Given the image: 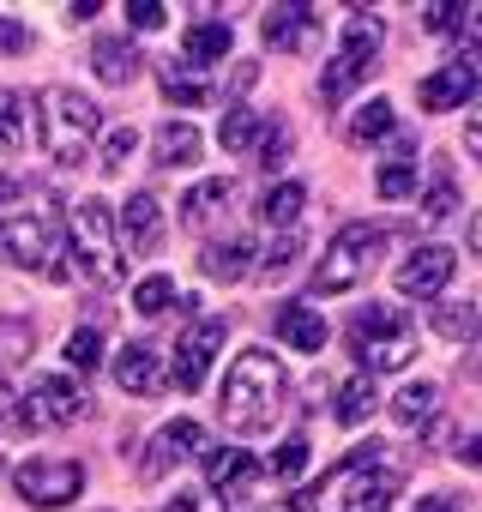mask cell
<instances>
[{
	"instance_id": "cell-40",
	"label": "cell",
	"mask_w": 482,
	"mask_h": 512,
	"mask_svg": "<svg viewBox=\"0 0 482 512\" xmlns=\"http://www.w3.org/2000/svg\"><path fill=\"white\" fill-rule=\"evenodd\" d=\"M272 470H278V476H290V482H296V476H302V470H308V440H302V434H290V440H284V446H278V458H272Z\"/></svg>"
},
{
	"instance_id": "cell-18",
	"label": "cell",
	"mask_w": 482,
	"mask_h": 512,
	"mask_svg": "<svg viewBox=\"0 0 482 512\" xmlns=\"http://www.w3.org/2000/svg\"><path fill=\"white\" fill-rule=\"evenodd\" d=\"M199 464H205V476H211L205 488H217L223 500H229V488H235V482H254V476H260L254 452H241V446H205V452H199Z\"/></svg>"
},
{
	"instance_id": "cell-47",
	"label": "cell",
	"mask_w": 482,
	"mask_h": 512,
	"mask_svg": "<svg viewBox=\"0 0 482 512\" xmlns=\"http://www.w3.org/2000/svg\"><path fill=\"white\" fill-rule=\"evenodd\" d=\"M416 512H464V494H452V488H440V494H428Z\"/></svg>"
},
{
	"instance_id": "cell-21",
	"label": "cell",
	"mask_w": 482,
	"mask_h": 512,
	"mask_svg": "<svg viewBox=\"0 0 482 512\" xmlns=\"http://www.w3.org/2000/svg\"><path fill=\"white\" fill-rule=\"evenodd\" d=\"M223 205H235V181H229V175H211V181H199V187L181 193V217H187V229H205L211 217H223Z\"/></svg>"
},
{
	"instance_id": "cell-45",
	"label": "cell",
	"mask_w": 482,
	"mask_h": 512,
	"mask_svg": "<svg viewBox=\"0 0 482 512\" xmlns=\"http://www.w3.org/2000/svg\"><path fill=\"white\" fill-rule=\"evenodd\" d=\"M25 49H31V31H25L19 19L0 13V55H25Z\"/></svg>"
},
{
	"instance_id": "cell-12",
	"label": "cell",
	"mask_w": 482,
	"mask_h": 512,
	"mask_svg": "<svg viewBox=\"0 0 482 512\" xmlns=\"http://www.w3.org/2000/svg\"><path fill=\"white\" fill-rule=\"evenodd\" d=\"M452 272H458V253L440 247V241H428V247H416V253H404V260H398L392 290L398 296H440L452 284Z\"/></svg>"
},
{
	"instance_id": "cell-16",
	"label": "cell",
	"mask_w": 482,
	"mask_h": 512,
	"mask_svg": "<svg viewBox=\"0 0 482 512\" xmlns=\"http://www.w3.org/2000/svg\"><path fill=\"white\" fill-rule=\"evenodd\" d=\"M115 235H121L127 253H157L163 247V205L151 193H133L121 205V217H115Z\"/></svg>"
},
{
	"instance_id": "cell-22",
	"label": "cell",
	"mask_w": 482,
	"mask_h": 512,
	"mask_svg": "<svg viewBox=\"0 0 482 512\" xmlns=\"http://www.w3.org/2000/svg\"><path fill=\"white\" fill-rule=\"evenodd\" d=\"M91 73H97L103 85H133V79H139V49H133L127 37H97Z\"/></svg>"
},
{
	"instance_id": "cell-5",
	"label": "cell",
	"mask_w": 482,
	"mask_h": 512,
	"mask_svg": "<svg viewBox=\"0 0 482 512\" xmlns=\"http://www.w3.org/2000/svg\"><path fill=\"white\" fill-rule=\"evenodd\" d=\"M350 350L362 362V374H398L416 362V326L398 314V308H362L350 320Z\"/></svg>"
},
{
	"instance_id": "cell-31",
	"label": "cell",
	"mask_w": 482,
	"mask_h": 512,
	"mask_svg": "<svg viewBox=\"0 0 482 512\" xmlns=\"http://www.w3.org/2000/svg\"><path fill=\"white\" fill-rule=\"evenodd\" d=\"M392 416H398L404 428H416V422L440 416V386H434V380H416V386H404V392L392 398Z\"/></svg>"
},
{
	"instance_id": "cell-26",
	"label": "cell",
	"mask_w": 482,
	"mask_h": 512,
	"mask_svg": "<svg viewBox=\"0 0 482 512\" xmlns=\"http://www.w3.org/2000/svg\"><path fill=\"white\" fill-rule=\"evenodd\" d=\"M302 205H308V187H302V181H278V187L260 199V223H272L278 235H290L296 217H302Z\"/></svg>"
},
{
	"instance_id": "cell-15",
	"label": "cell",
	"mask_w": 482,
	"mask_h": 512,
	"mask_svg": "<svg viewBox=\"0 0 482 512\" xmlns=\"http://www.w3.org/2000/svg\"><path fill=\"white\" fill-rule=\"evenodd\" d=\"M476 85H482V73H476V61L470 55H458V61H440L428 79H422V109L428 115H452V109H464L470 97H476Z\"/></svg>"
},
{
	"instance_id": "cell-33",
	"label": "cell",
	"mask_w": 482,
	"mask_h": 512,
	"mask_svg": "<svg viewBox=\"0 0 482 512\" xmlns=\"http://www.w3.org/2000/svg\"><path fill=\"white\" fill-rule=\"evenodd\" d=\"M374 187H380V199H410V193H416V163H410V145H404L392 163H380Z\"/></svg>"
},
{
	"instance_id": "cell-13",
	"label": "cell",
	"mask_w": 482,
	"mask_h": 512,
	"mask_svg": "<svg viewBox=\"0 0 482 512\" xmlns=\"http://www.w3.org/2000/svg\"><path fill=\"white\" fill-rule=\"evenodd\" d=\"M260 37L272 55H314L320 49V7H266Z\"/></svg>"
},
{
	"instance_id": "cell-6",
	"label": "cell",
	"mask_w": 482,
	"mask_h": 512,
	"mask_svg": "<svg viewBox=\"0 0 482 512\" xmlns=\"http://www.w3.org/2000/svg\"><path fill=\"white\" fill-rule=\"evenodd\" d=\"M380 55H386V19L380 13H368V7H356L350 13V25H344V43H338V61L320 73V97L326 103H344L374 67H380Z\"/></svg>"
},
{
	"instance_id": "cell-32",
	"label": "cell",
	"mask_w": 482,
	"mask_h": 512,
	"mask_svg": "<svg viewBox=\"0 0 482 512\" xmlns=\"http://www.w3.org/2000/svg\"><path fill=\"white\" fill-rule=\"evenodd\" d=\"M434 332L452 338V344H470L476 338V302H434Z\"/></svg>"
},
{
	"instance_id": "cell-8",
	"label": "cell",
	"mask_w": 482,
	"mask_h": 512,
	"mask_svg": "<svg viewBox=\"0 0 482 512\" xmlns=\"http://www.w3.org/2000/svg\"><path fill=\"white\" fill-rule=\"evenodd\" d=\"M332 494H338V512H392V494H398V470L362 446L338 476H332Z\"/></svg>"
},
{
	"instance_id": "cell-2",
	"label": "cell",
	"mask_w": 482,
	"mask_h": 512,
	"mask_svg": "<svg viewBox=\"0 0 482 512\" xmlns=\"http://www.w3.org/2000/svg\"><path fill=\"white\" fill-rule=\"evenodd\" d=\"M37 115H43V151H49L61 169H79V163L91 157L97 133H103V109H97L85 91L55 85V91L37 97Z\"/></svg>"
},
{
	"instance_id": "cell-37",
	"label": "cell",
	"mask_w": 482,
	"mask_h": 512,
	"mask_svg": "<svg viewBox=\"0 0 482 512\" xmlns=\"http://www.w3.org/2000/svg\"><path fill=\"white\" fill-rule=\"evenodd\" d=\"M67 362H73V368H97V362H103V326H79V332L67 338Z\"/></svg>"
},
{
	"instance_id": "cell-7",
	"label": "cell",
	"mask_w": 482,
	"mask_h": 512,
	"mask_svg": "<svg viewBox=\"0 0 482 512\" xmlns=\"http://www.w3.org/2000/svg\"><path fill=\"white\" fill-rule=\"evenodd\" d=\"M67 229H73V253H79V266L91 272V278H121V235H115V211H109V199H97V193H85L79 205H73V217H67Z\"/></svg>"
},
{
	"instance_id": "cell-44",
	"label": "cell",
	"mask_w": 482,
	"mask_h": 512,
	"mask_svg": "<svg viewBox=\"0 0 482 512\" xmlns=\"http://www.w3.org/2000/svg\"><path fill=\"white\" fill-rule=\"evenodd\" d=\"M169 512H229V500L217 488H193V494H175Z\"/></svg>"
},
{
	"instance_id": "cell-41",
	"label": "cell",
	"mask_w": 482,
	"mask_h": 512,
	"mask_svg": "<svg viewBox=\"0 0 482 512\" xmlns=\"http://www.w3.org/2000/svg\"><path fill=\"white\" fill-rule=\"evenodd\" d=\"M19 121H25V97L0 91V145H19Z\"/></svg>"
},
{
	"instance_id": "cell-49",
	"label": "cell",
	"mask_w": 482,
	"mask_h": 512,
	"mask_svg": "<svg viewBox=\"0 0 482 512\" xmlns=\"http://www.w3.org/2000/svg\"><path fill=\"white\" fill-rule=\"evenodd\" d=\"M266 512H314V506H308V494H296V500H278V506H266Z\"/></svg>"
},
{
	"instance_id": "cell-11",
	"label": "cell",
	"mask_w": 482,
	"mask_h": 512,
	"mask_svg": "<svg viewBox=\"0 0 482 512\" xmlns=\"http://www.w3.org/2000/svg\"><path fill=\"white\" fill-rule=\"evenodd\" d=\"M13 488L31 500V506H73L85 494V470L73 458H25L13 470Z\"/></svg>"
},
{
	"instance_id": "cell-39",
	"label": "cell",
	"mask_w": 482,
	"mask_h": 512,
	"mask_svg": "<svg viewBox=\"0 0 482 512\" xmlns=\"http://www.w3.org/2000/svg\"><path fill=\"white\" fill-rule=\"evenodd\" d=\"M31 356V326L25 320H0V362H25Z\"/></svg>"
},
{
	"instance_id": "cell-29",
	"label": "cell",
	"mask_w": 482,
	"mask_h": 512,
	"mask_svg": "<svg viewBox=\"0 0 482 512\" xmlns=\"http://www.w3.org/2000/svg\"><path fill=\"white\" fill-rule=\"evenodd\" d=\"M217 145L235 151V157H254V145H260V109L235 103V109L223 115V127H217Z\"/></svg>"
},
{
	"instance_id": "cell-30",
	"label": "cell",
	"mask_w": 482,
	"mask_h": 512,
	"mask_svg": "<svg viewBox=\"0 0 482 512\" xmlns=\"http://www.w3.org/2000/svg\"><path fill=\"white\" fill-rule=\"evenodd\" d=\"M392 133H398V115H392L386 97H374V103H362V109L350 115V145H380V139H392Z\"/></svg>"
},
{
	"instance_id": "cell-19",
	"label": "cell",
	"mask_w": 482,
	"mask_h": 512,
	"mask_svg": "<svg viewBox=\"0 0 482 512\" xmlns=\"http://www.w3.org/2000/svg\"><path fill=\"white\" fill-rule=\"evenodd\" d=\"M199 151H205V139H199L193 121H163V127L151 133V157H157L163 169H187V163H199Z\"/></svg>"
},
{
	"instance_id": "cell-38",
	"label": "cell",
	"mask_w": 482,
	"mask_h": 512,
	"mask_svg": "<svg viewBox=\"0 0 482 512\" xmlns=\"http://www.w3.org/2000/svg\"><path fill=\"white\" fill-rule=\"evenodd\" d=\"M296 253H302V235H296V229H290V235H278V247L260 260V278H266V284H278V278L296 266Z\"/></svg>"
},
{
	"instance_id": "cell-43",
	"label": "cell",
	"mask_w": 482,
	"mask_h": 512,
	"mask_svg": "<svg viewBox=\"0 0 482 512\" xmlns=\"http://www.w3.org/2000/svg\"><path fill=\"white\" fill-rule=\"evenodd\" d=\"M133 145H139V133H133V127L109 133V145H103V169H109V175H115V169H127V163H133Z\"/></svg>"
},
{
	"instance_id": "cell-10",
	"label": "cell",
	"mask_w": 482,
	"mask_h": 512,
	"mask_svg": "<svg viewBox=\"0 0 482 512\" xmlns=\"http://www.w3.org/2000/svg\"><path fill=\"white\" fill-rule=\"evenodd\" d=\"M223 338H229V320H217V314L193 320V326L181 332V344H175L169 386H175V392H199L205 374H211V362H217V350H223Z\"/></svg>"
},
{
	"instance_id": "cell-9",
	"label": "cell",
	"mask_w": 482,
	"mask_h": 512,
	"mask_svg": "<svg viewBox=\"0 0 482 512\" xmlns=\"http://www.w3.org/2000/svg\"><path fill=\"white\" fill-rule=\"evenodd\" d=\"M91 410V398L79 392V380L67 374H37L31 392L19 398V428H67Z\"/></svg>"
},
{
	"instance_id": "cell-23",
	"label": "cell",
	"mask_w": 482,
	"mask_h": 512,
	"mask_svg": "<svg viewBox=\"0 0 482 512\" xmlns=\"http://www.w3.org/2000/svg\"><path fill=\"white\" fill-rule=\"evenodd\" d=\"M278 338L290 344V350H302V356H314V350H326V320L308 308V302H290L284 314H278Z\"/></svg>"
},
{
	"instance_id": "cell-48",
	"label": "cell",
	"mask_w": 482,
	"mask_h": 512,
	"mask_svg": "<svg viewBox=\"0 0 482 512\" xmlns=\"http://www.w3.org/2000/svg\"><path fill=\"white\" fill-rule=\"evenodd\" d=\"M91 19H97L91 0H73V7H67V25H91Z\"/></svg>"
},
{
	"instance_id": "cell-42",
	"label": "cell",
	"mask_w": 482,
	"mask_h": 512,
	"mask_svg": "<svg viewBox=\"0 0 482 512\" xmlns=\"http://www.w3.org/2000/svg\"><path fill=\"white\" fill-rule=\"evenodd\" d=\"M127 19H133V31H163L169 7H163V0H127Z\"/></svg>"
},
{
	"instance_id": "cell-46",
	"label": "cell",
	"mask_w": 482,
	"mask_h": 512,
	"mask_svg": "<svg viewBox=\"0 0 482 512\" xmlns=\"http://www.w3.org/2000/svg\"><path fill=\"white\" fill-rule=\"evenodd\" d=\"M0 428H19V392L7 386V374H0Z\"/></svg>"
},
{
	"instance_id": "cell-35",
	"label": "cell",
	"mask_w": 482,
	"mask_h": 512,
	"mask_svg": "<svg viewBox=\"0 0 482 512\" xmlns=\"http://www.w3.org/2000/svg\"><path fill=\"white\" fill-rule=\"evenodd\" d=\"M290 145H296V133H290V121H272V127L260 133V145H254V163H260V169H284V157H290Z\"/></svg>"
},
{
	"instance_id": "cell-24",
	"label": "cell",
	"mask_w": 482,
	"mask_h": 512,
	"mask_svg": "<svg viewBox=\"0 0 482 512\" xmlns=\"http://www.w3.org/2000/svg\"><path fill=\"white\" fill-rule=\"evenodd\" d=\"M380 410V386L368 380V374H350L344 386H338V398H332V416H338V428H356V422H368Z\"/></svg>"
},
{
	"instance_id": "cell-36",
	"label": "cell",
	"mask_w": 482,
	"mask_h": 512,
	"mask_svg": "<svg viewBox=\"0 0 482 512\" xmlns=\"http://www.w3.org/2000/svg\"><path fill=\"white\" fill-rule=\"evenodd\" d=\"M133 308H139L145 320H157V314H169V308H175V284H169L163 272H151V278H145V284L133 290Z\"/></svg>"
},
{
	"instance_id": "cell-14",
	"label": "cell",
	"mask_w": 482,
	"mask_h": 512,
	"mask_svg": "<svg viewBox=\"0 0 482 512\" xmlns=\"http://www.w3.org/2000/svg\"><path fill=\"white\" fill-rule=\"evenodd\" d=\"M145 446H151V452L139 458V476H151V482H157V476H169L181 458H199V452H205V428H199L193 416H175V422H163Z\"/></svg>"
},
{
	"instance_id": "cell-3",
	"label": "cell",
	"mask_w": 482,
	"mask_h": 512,
	"mask_svg": "<svg viewBox=\"0 0 482 512\" xmlns=\"http://www.w3.org/2000/svg\"><path fill=\"white\" fill-rule=\"evenodd\" d=\"M0 253H7L19 272H61V217H55V205L31 199V205L0 211Z\"/></svg>"
},
{
	"instance_id": "cell-17",
	"label": "cell",
	"mask_w": 482,
	"mask_h": 512,
	"mask_svg": "<svg viewBox=\"0 0 482 512\" xmlns=\"http://www.w3.org/2000/svg\"><path fill=\"white\" fill-rule=\"evenodd\" d=\"M199 272L217 278V284H235V278H248L254 272V241L248 235H223L199 253Z\"/></svg>"
},
{
	"instance_id": "cell-25",
	"label": "cell",
	"mask_w": 482,
	"mask_h": 512,
	"mask_svg": "<svg viewBox=\"0 0 482 512\" xmlns=\"http://www.w3.org/2000/svg\"><path fill=\"white\" fill-rule=\"evenodd\" d=\"M422 25L434 31V37H470L476 43V7L470 0H434V7H422Z\"/></svg>"
},
{
	"instance_id": "cell-20",
	"label": "cell",
	"mask_w": 482,
	"mask_h": 512,
	"mask_svg": "<svg viewBox=\"0 0 482 512\" xmlns=\"http://www.w3.org/2000/svg\"><path fill=\"white\" fill-rule=\"evenodd\" d=\"M115 380H121V392L151 398V392L163 386V362H157V350H151V344H127V350L115 356Z\"/></svg>"
},
{
	"instance_id": "cell-1",
	"label": "cell",
	"mask_w": 482,
	"mask_h": 512,
	"mask_svg": "<svg viewBox=\"0 0 482 512\" xmlns=\"http://www.w3.org/2000/svg\"><path fill=\"white\" fill-rule=\"evenodd\" d=\"M284 398H290V380H284V362L272 350H235L229 374H223V422L241 434V440H260L278 428L284 416Z\"/></svg>"
},
{
	"instance_id": "cell-28",
	"label": "cell",
	"mask_w": 482,
	"mask_h": 512,
	"mask_svg": "<svg viewBox=\"0 0 482 512\" xmlns=\"http://www.w3.org/2000/svg\"><path fill=\"white\" fill-rule=\"evenodd\" d=\"M157 79H163V97H169L175 109H199V103H211V85H205L199 73H187V61H163Z\"/></svg>"
},
{
	"instance_id": "cell-27",
	"label": "cell",
	"mask_w": 482,
	"mask_h": 512,
	"mask_svg": "<svg viewBox=\"0 0 482 512\" xmlns=\"http://www.w3.org/2000/svg\"><path fill=\"white\" fill-rule=\"evenodd\" d=\"M229 43H235V31H229L223 19H205V25H193V31H187V43H181V49H187L193 73H199V67L223 61V55H229Z\"/></svg>"
},
{
	"instance_id": "cell-34",
	"label": "cell",
	"mask_w": 482,
	"mask_h": 512,
	"mask_svg": "<svg viewBox=\"0 0 482 512\" xmlns=\"http://www.w3.org/2000/svg\"><path fill=\"white\" fill-rule=\"evenodd\" d=\"M452 211H458V187H452L446 169H434V181L422 187V217H428V223H446Z\"/></svg>"
},
{
	"instance_id": "cell-4",
	"label": "cell",
	"mask_w": 482,
	"mask_h": 512,
	"mask_svg": "<svg viewBox=\"0 0 482 512\" xmlns=\"http://www.w3.org/2000/svg\"><path fill=\"white\" fill-rule=\"evenodd\" d=\"M392 229L386 223H344L326 247V260L314 266V296H344L356 290L374 266H380V253H386Z\"/></svg>"
}]
</instances>
